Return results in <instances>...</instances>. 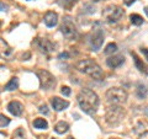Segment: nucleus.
Masks as SVG:
<instances>
[{
    "label": "nucleus",
    "mask_w": 148,
    "mask_h": 139,
    "mask_svg": "<svg viewBox=\"0 0 148 139\" xmlns=\"http://www.w3.org/2000/svg\"><path fill=\"white\" fill-rule=\"evenodd\" d=\"M38 111L41 113H43V114H48V107L46 105H42V106H40V108Z\"/></svg>",
    "instance_id": "a878e982"
},
{
    "label": "nucleus",
    "mask_w": 148,
    "mask_h": 139,
    "mask_svg": "<svg viewBox=\"0 0 148 139\" xmlns=\"http://www.w3.org/2000/svg\"><path fill=\"white\" fill-rule=\"evenodd\" d=\"M132 57H133V61H135V64H136V68L140 70L141 73H145V74H148V67L146 65L145 63H142L140 61V58L137 57L136 53H132Z\"/></svg>",
    "instance_id": "dca6fc26"
},
{
    "label": "nucleus",
    "mask_w": 148,
    "mask_h": 139,
    "mask_svg": "<svg viewBox=\"0 0 148 139\" xmlns=\"http://www.w3.org/2000/svg\"><path fill=\"white\" fill-rule=\"evenodd\" d=\"M53 139H54V138H53Z\"/></svg>",
    "instance_id": "f704fd0d"
},
{
    "label": "nucleus",
    "mask_w": 148,
    "mask_h": 139,
    "mask_svg": "<svg viewBox=\"0 0 148 139\" xmlns=\"http://www.w3.org/2000/svg\"><path fill=\"white\" fill-rule=\"evenodd\" d=\"M145 12H146V15L148 16V5H147V6L145 7Z\"/></svg>",
    "instance_id": "7c9ffc66"
},
{
    "label": "nucleus",
    "mask_w": 148,
    "mask_h": 139,
    "mask_svg": "<svg viewBox=\"0 0 148 139\" xmlns=\"http://www.w3.org/2000/svg\"><path fill=\"white\" fill-rule=\"evenodd\" d=\"M123 116V110L117 105H112L106 112V122L111 126H116L120 123Z\"/></svg>",
    "instance_id": "0eeeda50"
},
{
    "label": "nucleus",
    "mask_w": 148,
    "mask_h": 139,
    "mask_svg": "<svg viewBox=\"0 0 148 139\" xmlns=\"http://www.w3.org/2000/svg\"><path fill=\"white\" fill-rule=\"evenodd\" d=\"M37 76L40 79V84H41V89L43 90H51L56 86V78L47 70H41L37 72Z\"/></svg>",
    "instance_id": "423d86ee"
},
{
    "label": "nucleus",
    "mask_w": 148,
    "mask_h": 139,
    "mask_svg": "<svg viewBox=\"0 0 148 139\" xmlns=\"http://www.w3.org/2000/svg\"><path fill=\"white\" fill-rule=\"evenodd\" d=\"M136 95L140 100H143L146 99L147 95H148V89L147 86L143 84V82H138L137 84V89H136Z\"/></svg>",
    "instance_id": "2eb2a0df"
},
{
    "label": "nucleus",
    "mask_w": 148,
    "mask_h": 139,
    "mask_svg": "<svg viewBox=\"0 0 148 139\" xmlns=\"http://www.w3.org/2000/svg\"><path fill=\"white\" fill-rule=\"evenodd\" d=\"M10 123V118H8L5 114H0V128L6 127Z\"/></svg>",
    "instance_id": "b1692460"
},
{
    "label": "nucleus",
    "mask_w": 148,
    "mask_h": 139,
    "mask_svg": "<svg viewBox=\"0 0 148 139\" xmlns=\"http://www.w3.org/2000/svg\"><path fill=\"white\" fill-rule=\"evenodd\" d=\"M51 105H52V107L54 111H57V112H61V111L66 110L68 106H69V102L67 100H63V99H59V97H52L51 99Z\"/></svg>",
    "instance_id": "9b49d317"
},
{
    "label": "nucleus",
    "mask_w": 148,
    "mask_h": 139,
    "mask_svg": "<svg viewBox=\"0 0 148 139\" xmlns=\"http://www.w3.org/2000/svg\"><path fill=\"white\" fill-rule=\"evenodd\" d=\"M123 15H125L123 10L117 5H109L108 7H105V10L103 11V16L105 18V21L111 25L117 24L123 17Z\"/></svg>",
    "instance_id": "7ed1b4c3"
},
{
    "label": "nucleus",
    "mask_w": 148,
    "mask_h": 139,
    "mask_svg": "<svg viewBox=\"0 0 148 139\" xmlns=\"http://www.w3.org/2000/svg\"><path fill=\"white\" fill-rule=\"evenodd\" d=\"M67 139H74V138H72V137H69V138H67Z\"/></svg>",
    "instance_id": "72a5a7b5"
},
{
    "label": "nucleus",
    "mask_w": 148,
    "mask_h": 139,
    "mask_svg": "<svg viewBox=\"0 0 148 139\" xmlns=\"http://www.w3.org/2000/svg\"><path fill=\"white\" fill-rule=\"evenodd\" d=\"M145 112H146V114H147V116H148V107H147V108H146V110H145Z\"/></svg>",
    "instance_id": "2f4dec72"
},
{
    "label": "nucleus",
    "mask_w": 148,
    "mask_h": 139,
    "mask_svg": "<svg viewBox=\"0 0 148 139\" xmlns=\"http://www.w3.org/2000/svg\"><path fill=\"white\" fill-rule=\"evenodd\" d=\"M78 0H58V4L64 9H72Z\"/></svg>",
    "instance_id": "aec40b11"
},
{
    "label": "nucleus",
    "mask_w": 148,
    "mask_h": 139,
    "mask_svg": "<svg viewBox=\"0 0 148 139\" xmlns=\"http://www.w3.org/2000/svg\"><path fill=\"white\" fill-rule=\"evenodd\" d=\"M75 68L79 70L80 73H84L86 75L91 76L92 79H101L104 75L101 68L99 67L98 63H95L91 59H84V61H80L77 63Z\"/></svg>",
    "instance_id": "f03ea898"
},
{
    "label": "nucleus",
    "mask_w": 148,
    "mask_h": 139,
    "mask_svg": "<svg viewBox=\"0 0 148 139\" xmlns=\"http://www.w3.org/2000/svg\"><path fill=\"white\" fill-rule=\"evenodd\" d=\"M135 1H136V0H123V3H125V5H126V6H131Z\"/></svg>",
    "instance_id": "c85d7f7f"
},
{
    "label": "nucleus",
    "mask_w": 148,
    "mask_h": 139,
    "mask_svg": "<svg viewBox=\"0 0 148 139\" xmlns=\"http://www.w3.org/2000/svg\"><path fill=\"white\" fill-rule=\"evenodd\" d=\"M125 63V57L122 54H117V55H112V57H110L106 59V64L110 67V68H119L120 65H122Z\"/></svg>",
    "instance_id": "f8f14e48"
},
{
    "label": "nucleus",
    "mask_w": 148,
    "mask_h": 139,
    "mask_svg": "<svg viewBox=\"0 0 148 139\" xmlns=\"http://www.w3.org/2000/svg\"><path fill=\"white\" fill-rule=\"evenodd\" d=\"M61 92H62L64 96H69V95H71V89H69L68 86H63L62 90H61Z\"/></svg>",
    "instance_id": "393cba45"
},
{
    "label": "nucleus",
    "mask_w": 148,
    "mask_h": 139,
    "mask_svg": "<svg viewBox=\"0 0 148 139\" xmlns=\"http://www.w3.org/2000/svg\"><path fill=\"white\" fill-rule=\"evenodd\" d=\"M78 104L86 114H94L100 105L99 96L90 89H83L78 94Z\"/></svg>",
    "instance_id": "f257e3e1"
},
{
    "label": "nucleus",
    "mask_w": 148,
    "mask_h": 139,
    "mask_svg": "<svg viewBox=\"0 0 148 139\" xmlns=\"http://www.w3.org/2000/svg\"><path fill=\"white\" fill-rule=\"evenodd\" d=\"M126 99H127L126 91L123 89H120V87H111L106 92V100L111 105H120L125 102Z\"/></svg>",
    "instance_id": "20e7f679"
},
{
    "label": "nucleus",
    "mask_w": 148,
    "mask_h": 139,
    "mask_svg": "<svg viewBox=\"0 0 148 139\" xmlns=\"http://www.w3.org/2000/svg\"><path fill=\"white\" fill-rule=\"evenodd\" d=\"M141 52L146 55V59L148 61V49H147V48H141Z\"/></svg>",
    "instance_id": "c756f323"
},
{
    "label": "nucleus",
    "mask_w": 148,
    "mask_h": 139,
    "mask_svg": "<svg viewBox=\"0 0 148 139\" xmlns=\"http://www.w3.org/2000/svg\"><path fill=\"white\" fill-rule=\"evenodd\" d=\"M34 46H36L38 50L41 53H45V54H49L52 53L54 48H56V44L52 43L47 38H36L34 41Z\"/></svg>",
    "instance_id": "6e6552de"
},
{
    "label": "nucleus",
    "mask_w": 148,
    "mask_h": 139,
    "mask_svg": "<svg viewBox=\"0 0 148 139\" xmlns=\"http://www.w3.org/2000/svg\"><path fill=\"white\" fill-rule=\"evenodd\" d=\"M34 127L37 128V129H47L48 128V123L43 118H36L34 121Z\"/></svg>",
    "instance_id": "6ab92c4d"
},
{
    "label": "nucleus",
    "mask_w": 148,
    "mask_h": 139,
    "mask_svg": "<svg viewBox=\"0 0 148 139\" xmlns=\"http://www.w3.org/2000/svg\"><path fill=\"white\" fill-rule=\"evenodd\" d=\"M68 57H69V54H68L67 52H63V53H61V54L58 55V58H59V59H62V61H63V59H67Z\"/></svg>",
    "instance_id": "bb28decb"
},
{
    "label": "nucleus",
    "mask_w": 148,
    "mask_h": 139,
    "mask_svg": "<svg viewBox=\"0 0 148 139\" xmlns=\"http://www.w3.org/2000/svg\"><path fill=\"white\" fill-rule=\"evenodd\" d=\"M6 10H8V5L0 1V11H6Z\"/></svg>",
    "instance_id": "cd10ccee"
},
{
    "label": "nucleus",
    "mask_w": 148,
    "mask_h": 139,
    "mask_svg": "<svg viewBox=\"0 0 148 139\" xmlns=\"http://www.w3.org/2000/svg\"><path fill=\"white\" fill-rule=\"evenodd\" d=\"M12 55H14L12 48L3 38H0V58L10 61V59L12 58Z\"/></svg>",
    "instance_id": "9d476101"
},
{
    "label": "nucleus",
    "mask_w": 148,
    "mask_h": 139,
    "mask_svg": "<svg viewBox=\"0 0 148 139\" xmlns=\"http://www.w3.org/2000/svg\"><path fill=\"white\" fill-rule=\"evenodd\" d=\"M17 87H18V79L17 78H11L10 81L5 85V90L6 91H14V90H16Z\"/></svg>",
    "instance_id": "a211bd4d"
},
{
    "label": "nucleus",
    "mask_w": 148,
    "mask_h": 139,
    "mask_svg": "<svg viewBox=\"0 0 148 139\" xmlns=\"http://www.w3.org/2000/svg\"><path fill=\"white\" fill-rule=\"evenodd\" d=\"M43 22L47 27H54L58 24V15L54 11H48L43 17Z\"/></svg>",
    "instance_id": "4468645a"
},
{
    "label": "nucleus",
    "mask_w": 148,
    "mask_h": 139,
    "mask_svg": "<svg viewBox=\"0 0 148 139\" xmlns=\"http://www.w3.org/2000/svg\"><path fill=\"white\" fill-rule=\"evenodd\" d=\"M14 139H26V133L22 128H17L14 133Z\"/></svg>",
    "instance_id": "5701e85b"
},
{
    "label": "nucleus",
    "mask_w": 148,
    "mask_h": 139,
    "mask_svg": "<svg viewBox=\"0 0 148 139\" xmlns=\"http://www.w3.org/2000/svg\"><path fill=\"white\" fill-rule=\"evenodd\" d=\"M104 42V31L101 29H94L90 37V46L92 50H99Z\"/></svg>",
    "instance_id": "1a4fd4ad"
},
{
    "label": "nucleus",
    "mask_w": 148,
    "mask_h": 139,
    "mask_svg": "<svg viewBox=\"0 0 148 139\" xmlns=\"http://www.w3.org/2000/svg\"><path fill=\"white\" fill-rule=\"evenodd\" d=\"M94 3H98V1H101V0H92Z\"/></svg>",
    "instance_id": "473e14b6"
},
{
    "label": "nucleus",
    "mask_w": 148,
    "mask_h": 139,
    "mask_svg": "<svg viewBox=\"0 0 148 139\" xmlns=\"http://www.w3.org/2000/svg\"><path fill=\"white\" fill-rule=\"evenodd\" d=\"M61 32L67 40H75L78 37V30L77 26L74 25V22L72 21L71 17H64L63 22L61 25Z\"/></svg>",
    "instance_id": "39448f33"
},
{
    "label": "nucleus",
    "mask_w": 148,
    "mask_h": 139,
    "mask_svg": "<svg viewBox=\"0 0 148 139\" xmlns=\"http://www.w3.org/2000/svg\"><path fill=\"white\" fill-rule=\"evenodd\" d=\"M8 111L10 112L12 116L18 117V116L22 114V111H24V106H22L18 101H11L10 104L8 105Z\"/></svg>",
    "instance_id": "ddd939ff"
},
{
    "label": "nucleus",
    "mask_w": 148,
    "mask_h": 139,
    "mask_svg": "<svg viewBox=\"0 0 148 139\" xmlns=\"http://www.w3.org/2000/svg\"><path fill=\"white\" fill-rule=\"evenodd\" d=\"M130 20H131L132 24L136 25V26H141L143 24V17L137 15V14H132V15L130 16Z\"/></svg>",
    "instance_id": "4be33fe9"
},
{
    "label": "nucleus",
    "mask_w": 148,
    "mask_h": 139,
    "mask_svg": "<svg viewBox=\"0 0 148 139\" xmlns=\"http://www.w3.org/2000/svg\"><path fill=\"white\" fill-rule=\"evenodd\" d=\"M68 129H69V124L67 122H64V121L58 122L54 126V132L58 133V134H64L66 132H68Z\"/></svg>",
    "instance_id": "f3484780"
},
{
    "label": "nucleus",
    "mask_w": 148,
    "mask_h": 139,
    "mask_svg": "<svg viewBox=\"0 0 148 139\" xmlns=\"http://www.w3.org/2000/svg\"><path fill=\"white\" fill-rule=\"evenodd\" d=\"M116 50H117V44L116 43H109L104 49V54L110 55V54H114Z\"/></svg>",
    "instance_id": "412c9836"
}]
</instances>
